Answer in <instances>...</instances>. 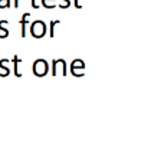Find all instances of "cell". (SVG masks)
I'll use <instances>...</instances> for the list:
<instances>
[{"label":"cell","instance_id":"obj_1","mask_svg":"<svg viewBox=\"0 0 148 152\" xmlns=\"http://www.w3.org/2000/svg\"><path fill=\"white\" fill-rule=\"evenodd\" d=\"M32 70H33V75H35L36 77H43V76H46L48 72H49V63L45 59H36L35 62H33Z\"/></svg>","mask_w":148,"mask_h":152},{"label":"cell","instance_id":"obj_2","mask_svg":"<svg viewBox=\"0 0 148 152\" xmlns=\"http://www.w3.org/2000/svg\"><path fill=\"white\" fill-rule=\"evenodd\" d=\"M48 32V29H46V23L42 22V20H35V22H32V25H30V34L35 37V39H40V37H43L45 34Z\"/></svg>","mask_w":148,"mask_h":152},{"label":"cell","instance_id":"obj_3","mask_svg":"<svg viewBox=\"0 0 148 152\" xmlns=\"http://www.w3.org/2000/svg\"><path fill=\"white\" fill-rule=\"evenodd\" d=\"M66 62L63 59H53L52 60V76H58V75H62V76H66Z\"/></svg>","mask_w":148,"mask_h":152},{"label":"cell","instance_id":"obj_4","mask_svg":"<svg viewBox=\"0 0 148 152\" xmlns=\"http://www.w3.org/2000/svg\"><path fill=\"white\" fill-rule=\"evenodd\" d=\"M85 62L82 59H75L72 63H70V73L75 76V77H81L85 73Z\"/></svg>","mask_w":148,"mask_h":152},{"label":"cell","instance_id":"obj_5","mask_svg":"<svg viewBox=\"0 0 148 152\" xmlns=\"http://www.w3.org/2000/svg\"><path fill=\"white\" fill-rule=\"evenodd\" d=\"M29 19H30V13H23L22 15V19H20V36L25 39L26 37V27L27 23H29Z\"/></svg>","mask_w":148,"mask_h":152},{"label":"cell","instance_id":"obj_6","mask_svg":"<svg viewBox=\"0 0 148 152\" xmlns=\"http://www.w3.org/2000/svg\"><path fill=\"white\" fill-rule=\"evenodd\" d=\"M9 62L10 60H7V59H1L0 60V76H3V77H6V76H9L10 75V69H9Z\"/></svg>","mask_w":148,"mask_h":152},{"label":"cell","instance_id":"obj_7","mask_svg":"<svg viewBox=\"0 0 148 152\" xmlns=\"http://www.w3.org/2000/svg\"><path fill=\"white\" fill-rule=\"evenodd\" d=\"M12 62H13V73H15V76L20 77V76H22V73H20V70H19V65H20L22 59L19 58L18 55H15V56H13V59H12Z\"/></svg>","mask_w":148,"mask_h":152},{"label":"cell","instance_id":"obj_8","mask_svg":"<svg viewBox=\"0 0 148 152\" xmlns=\"http://www.w3.org/2000/svg\"><path fill=\"white\" fill-rule=\"evenodd\" d=\"M7 25H9V20H0V37L1 39H4V37L9 36V30L6 27Z\"/></svg>","mask_w":148,"mask_h":152},{"label":"cell","instance_id":"obj_9","mask_svg":"<svg viewBox=\"0 0 148 152\" xmlns=\"http://www.w3.org/2000/svg\"><path fill=\"white\" fill-rule=\"evenodd\" d=\"M61 25V20H52L49 23V37H55L56 36V27Z\"/></svg>","mask_w":148,"mask_h":152},{"label":"cell","instance_id":"obj_10","mask_svg":"<svg viewBox=\"0 0 148 152\" xmlns=\"http://www.w3.org/2000/svg\"><path fill=\"white\" fill-rule=\"evenodd\" d=\"M53 1H55V0H42V6H43L45 9H55L56 4H53Z\"/></svg>","mask_w":148,"mask_h":152},{"label":"cell","instance_id":"obj_11","mask_svg":"<svg viewBox=\"0 0 148 152\" xmlns=\"http://www.w3.org/2000/svg\"><path fill=\"white\" fill-rule=\"evenodd\" d=\"M10 7V0H0V9Z\"/></svg>","mask_w":148,"mask_h":152},{"label":"cell","instance_id":"obj_12","mask_svg":"<svg viewBox=\"0 0 148 152\" xmlns=\"http://www.w3.org/2000/svg\"><path fill=\"white\" fill-rule=\"evenodd\" d=\"M61 9H68L70 7V0H62V4H59Z\"/></svg>","mask_w":148,"mask_h":152},{"label":"cell","instance_id":"obj_13","mask_svg":"<svg viewBox=\"0 0 148 152\" xmlns=\"http://www.w3.org/2000/svg\"><path fill=\"white\" fill-rule=\"evenodd\" d=\"M73 6L76 9H81L82 7V4H81V0H73Z\"/></svg>","mask_w":148,"mask_h":152},{"label":"cell","instance_id":"obj_14","mask_svg":"<svg viewBox=\"0 0 148 152\" xmlns=\"http://www.w3.org/2000/svg\"><path fill=\"white\" fill-rule=\"evenodd\" d=\"M30 3H32L30 6H32V7L35 9V10H37V9H39V4L36 3V0H30Z\"/></svg>","mask_w":148,"mask_h":152},{"label":"cell","instance_id":"obj_15","mask_svg":"<svg viewBox=\"0 0 148 152\" xmlns=\"http://www.w3.org/2000/svg\"><path fill=\"white\" fill-rule=\"evenodd\" d=\"M13 7L15 9L19 7V0H13Z\"/></svg>","mask_w":148,"mask_h":152}]
</instances>
